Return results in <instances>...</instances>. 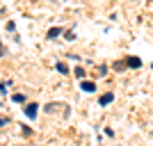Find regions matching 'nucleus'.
<instances>
[{
	"mask_svg": "<svg viewBox=\"0 0 153 146\" xmlns=\"http://www.w3.org/2000/svg\"><path fill=\"white\" fill-rule=\"evenodd\" d=\"M57 34H59V27H53V30L48 32V37H51V39H55V37H57Z\"/></svg>",
	"mask_w": 153,
	"mask_h": 146,
	"instance_id": "nucleus-4",
	"label": "nucleus"
},
{
	"mask_svg": "<svg viewBox=\"0 0 153 146\" xmlns=\"http://www.w3.org/2000/svg\"><path fill=\"white\" fill-rule=\"evenodd\" d=\"M25 114L30 116V119H34V116H37V105H34V103H30V105L25 107Z\"/></svg>",
	"mask_w": 153,
	"mask_h": 146,
	"instance_id": "nucleus-1",
	"label": "nucleus"
},
{
	"mask_svg": "<svg viewBox=\"0 0 153 146\" xmlns=\"http://www.w3.org/2000/svg\"><path fill=\"white\" fill-rule=\"evenodd\" d=\"M112 98H114L112 94H105V96L101 98V105H108V103H112Z\"/></svg>",
	"mask_w": 153,
	"mask_h": 146,
	"instance_id": "nucleus-3",
	"label": "nucleus"
},
{
	"mask_svg": "<svg viewBox=\"0 0 153 146\" xmlns=\"http://www.w3.org/2000/svg\"><path fill=\"white\" fill-rule=\"evenodd\" d=\"M57 71H59V73H66V64L59 62V64H57Z\"/></svg>",
	"mask_w": 153,
	"mask_h": 146,
	"instance_id": "nucleus-6",
	"label": "nucleus"
},
{
	"mask_svg": "<svg viewBox=\"0 0 153 146\" xmlns=\"http://www.w3.org/2000/svg\"><path fill=\"white\" fill-rule=\"evenodd\" d=\"M82 89H85V91H94L96 84H94V82H89V80H85V82H82Z\"/></svg>",
	"mask_w": 153,
	"mask_h": 146,
	"instance_id": "nucleus-2",
	"label": "nucleus"
},
{
	"mask_svg": "<svg viewBox=\"0 0 153 146\" xmlns=\"http://www.w3.org/2000/svg\"><path fill=\"white\" fill-rule=\"evenodd\" d=\"M140 59H135V57H130V59H128V66H140Z\"/></svg>",
	"mask_w": 153,
	"mask_h": 146,
	"instance_id": "nucleus-5",
	"label": "nucleus"
}]
</instances>
